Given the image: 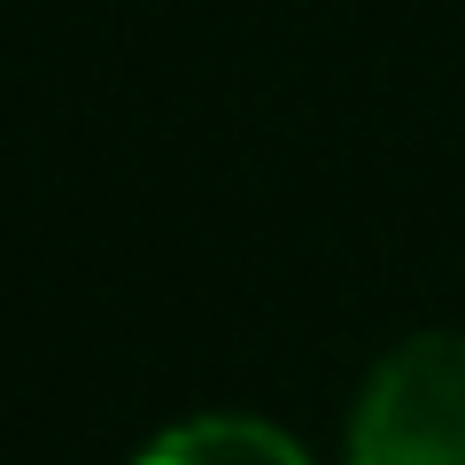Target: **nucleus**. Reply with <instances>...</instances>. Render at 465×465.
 <instances>
[{
	"instance_id": "obj_1",
	"label": "nucleus",
	"mask_w": 465,
	"mask_h": 465,
	"mask_svg": "<svg viewBox=\"0 0 465 465\" xmlns=\"http://www.w3.org/2000/svg\"><path fill=\"white\" fill-rule=\"evenodd\" d=\"M349 465H465V333H411L349 403Z\"/></svg>"
},
{
	"instance_id": "obj_2",
	"label": "nucleus",
	"mask_w": 465,
	"mask_h": 465,
	"mask_svg": "<svg viewBox=\"0 0 465 465\" xmlns=\"http://www.w3.org/2000/svg\"><path fill=\"white\" fill-rule=\"evenodd\" d=\"M133 465H311V450H302L287 427H272V419L202 411V419L163 427Z\"/></svg>"
}]
</instances>
